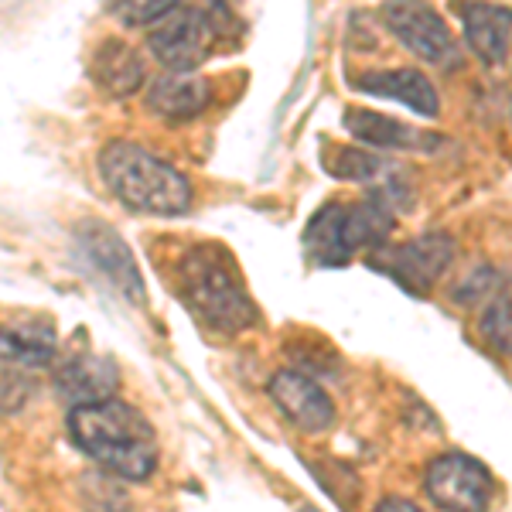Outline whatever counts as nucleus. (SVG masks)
<instances>
[{"label": "nucleus", "instance_id": "obj_1", "mask_svg": "<svg viewBox=\"0 0 512 512\" xmlns=\"http://www.w3.org/2000/svg\"><path fill=\"white\" fill-rule=\"evenodd\" d=\"M69 434L106 472L130 478V482H144L158 468L161 451L151 420L130 403L113 400V396L99 403L72 407Z\"/></svg>", "mask_w": 512, "mask_h": 512}, {"label": "nucleus", "instance_id": "obj_2", "mask_svg": "<svg viewBox=\"0 0 512 512\" xmlns=\"http://www.w3.org/2000/svg\"><path fill=\"white\" fill-rule=\"evenodd\" d=\"M175 287L192 318L216 335H239L256 321V304L226 246L202 243L181 253Z\"/></svg>", "mask_w": 512, "mask_h": 512}, {"label": "nucleus", "instance_id": "obj_3", "mask_svg": "<svg viewBox=\"0 0 512 512\" xmlns=\"http://www.w3.org/2000/svg\"><path fill=\"white\" fill-rule=\"evenodd\" d=\"M99 175L127 209L181 216L192 209V185L178 168L134 140H110L99 154Z\"/></svg>", "mask_w": 512, "mask_h": 512}, {"label": "nucleus", "instance_id": "obj_4", "mask_svg": "<svg viewBox=\"0 0 512 512\" xmlns=\"http://www.w3.org/2000/svg\"><path fill=\"white\" fill-rule=\"evenodd\" d=\"M393 233V205L379 195L366 202H328L304 229V250L318 267H345L359 250H383Z\"/></svg>", "mask_w": 512, "mask_h": 512}, {"label": "nucleus", "instance_id": "obj_5", "mask_svg": "<svg viewBox=\"0 0 512 512\" xmlns=\"http://www.w3.org/2000/svg\"><path fill=\"white\" fill-rule=\"evenodd\" d=\"M229 11L219 4L212 7H171L161 21L147 28V48L164 69L175 76H188L216 52Z\"/></svg>", "mask_w": 512, "mask_h": 512}, {"label": "nucleus", "instance_id": "obj_6", "mask_svg": "<svg viewBox=\"0 0 512 512\" xmlns=\"http://www.w3.org/2000/svg\"><path fill=\"white\" fill-rule=\"evenodd\" d=\"M427 495L444 512H485L495 499V478L482 461L461 451L441 454L427 465Z\"/></svg>", "mask_w": 512, "mask_h": 512}, {"label": "nucleus", "instance_id": "obj_7", "mask_svg": "<svg viewBox=\"0 0 512 512\" xmlns=\"http://www.w3.org/2000/svg\"><path fill=\"white\" fill-rule=\"evenodd\" d=\"M454 260V239L444 233H424L420 239H410L393 250H376L369 256V267L379 274L393 277L403 291L410 294H431V287L444 277V270Z\"/></svg>", "mask_w": 512, "mask_h": 512}, {"label": "nucleus", "instance_id": "obj_8", "mask_svg": "<svg viewBox=\"0 0 512 512\" xmlns=\"http://www.w3.org/2000/svg\"><path fill=\"white\" fill-rule=\"evenodd\" d=\"M76 246H79V253L86 256L89 267H93L113 291L127 297L130 304L147 301L144 277H140V270H137L134 253L127 250V243H123L110 226H103V222H96V219L82 222L76 233Z\"/></svg>", "mask_w": 512, "mask_h": 512}, {"label": "nucleus", "instance_id": "obj_9", "mask_svg": "<svg viewBox=\"0 0 512 512\" xmlns=\"http://www.w3.org/2000/svg\"><path fill=\"white\" fill-rule=\"evenodd\" d=\"M386 24L403 45L431 65H458V45L448 21L427 4H386Z\"/></svg>", "mask_w": 512, "mask_h": 512}, {"label": "nucleus", "instance_id": "obj_10", "mask_svg": "<svg viewBox=\"0 0 512 512\" xmlns=\"http://www.w3.org/2000/svg\"><path fill=\"white\" fill-rule=\"evenodd\" d=\"M270 396H274L280 414L291 420L297 431L321 434L335 424V403L328 400V393L311 376L284 369V373L270 379Z\"/></svg>", "mask_w": 512, "mask_h": 512}, {"label": "nucleus", "instance_id": "obj_11", "mask_svg": "<svg viewBox=\"0 0 512 512\" xmlns=\"http://www.w3.org/2000/svg\"><path fill=\"white\" fill-rule=\"evenodd\" d=\"M345 130L362 144L383 147V151H437L444 140L441 134L417 130L376 110H345Z\"/></svg>", "mask_w": 512, "mask_h": 512}, {"label": "nucleus", "instance_id": "obj_12", "mask_svg": "<svg viewBox=\"0 0 512 512\" xmlns=\"http://www.w3.org/2000/svg\"><path fill=\"white\" fill-rule=\"evenodd\" d=\"M59 352V335L48 318L14 315L0 321V362L11 366H48Z\"/></svg>", "mask_w": 512, "mask_h": 512}, {"label": "nucleus", "instance_id": "obj_13", "mask_svg": "<svg viewBox=\"0 0 512 512\" xmlns=\"http://www.w3.org/2000/svg\"><path fill=\"white\" fill-rule=\"evenodd\" d=\"M55 383H59V393L65 400L82 407V403L110 400V393L117 390V383H120V373L110 359L86 352V355H69V359L62 362Z\"/></svg>", "mask_w": 512, "mask_h": 512}, {"label": "nucleus", "instance_id": "obj_14", "mask_svg": "<svg viewBox=\"0 0 512 512\" xmlns=\"http://www.w3.org/2000/svg\"><path fill=\"white\" fill-rule=\"evenodd\" d=\"M359 89L373 96L386 99H400L403 106H410L420 117H437L441 110V99H437L434 82L417 69H376V72H362Z\"/></svg>", "mask_w": 512, "mask_h": 512}, {"label": "nucleus", "instance_id": "obj_15", "mask_svg": "<svg viewBox=\"0 0 512 512\" xmlns=\"http://www.w3.org/2000/svg\"><path fill=\"white\" fill-rule=\"evenodd\" d=\"M209 103H212V86L195 76H164L147 89V106H151V113H158L161 120H171V123L202 117V113L209 110Z\"/></svg>", "mask_w": 512, "mask_h": 512}, {"label": "nucleus", "instance_id": "obj_16", "mask_svg": "<svg viewBox=\"0 0 512 512\" xmlns=\"http://www.w3.org/2000/svg\"><path fill=\"white\" fill-rule=\"evenodd\" d=\"M93 76L110 96H130L144 86L147 72H144V59H140L137 48H130L127 41L110 38L96 48Z\"/></svg>", "mask_w": 512, "mask_h": 512}, {"label": "nucleus", "instance_id": "obj_17", "mask_svg": "<svg viewBox=\"0 0 512 512\" xmlns=\"http://www.w3.org/2000/svg\"><path fill=\"white\" fill-rule=\"evenodd\" d=\"M509 7L478 4L465 14V38L485 65H506L509 59Z\"/></svg>", "mask_w": 512, "mask_h": 512}, {"label": "nucleus", "instance_id": "obj_18", "mask_svg": "<svg viewBox=\"0 0 512 512\" xmlns=\"http://www.w3.org/2000/svg\"><path fill=\"white\" fill-rule=\"evenodd\" d=\"M325 164H328V175L345 178V181H366V185H373V181L393 185L396 181V171H393L396 164L379 158V154L355 151V147H338L335 154H328Z\"/></svg>", "mask_w": 512, "mask_h": 512}, {"label": "nucleus", "instance_id": "obj_19", "mask_svg": "<svg viewBox=\"0 0 512 512\" xmlns=\"http://www.w3.org/2000/svg\"><path fill=\"white\" fill-rule=\"evenodd\" d=\"M482 338L492 345L495 352L506 355L509 352V294L502 291V297H495L492 308L482 318Z\"/></svg>", "mask_w": 512, "mask_h": 512}, {"label": "nucleus", "instance_id": "obj_20", "mask_svg": "<svg viewBox=\"0 0 512 512\" xmlns=\"http://www.w3.org/2000/svg\"><path fill=\"white\" fill-rule=\"evenodd\" d=\"M31 400V383L21 373L11 369H0V417L18 414L24 403Z\"/></svg>", "mask_w": 512, "mask_h": 512}, {"label": "nucleus", "instance_id": "obj_21", "mask_svg": "<svg viewBox=\"0 0 512 512\" xmlns=\"http://www.w3.org/2000/svg\"><path fill=\"white\" fill-rule=\"evenodd\" d=\"M171 7L175 4H164V0H158V4H117L113 7V18H120L123 24H130V28H137V24L151 28V24L161 21Z\"/></svg>", "mask_w": 512, "mask_h": 512}, {"label": "nucleus", "instance_id": "obj_22", "mask_svg": "<svg viewBox=\"0 0 512 512\" xmlns=\"http://www.w3.org/2000/svg\"><path fill=\"white\" fill-rule=\"evenodd\" d=\"M499 287V274H495L492 267H482V270H475V274H468L465 284L454 291V301L458 304H478L485 294L495 291Z\"/></svg>", "mask_w": 512, "mask_h": 512}, {"label": "nucleus", "instance_id": "obj_23", "mask_svg": "<svg viewBox=\"0 0 512 512\" xmlns=\"http://www.w3.org/2000/svg\"><path fill=\"white\" fill-rule=\"evenodd\" d=\"M376 512H424L417 502H407V499H383L376 506Z\"/></svg>", "mask_w": 512, "mask_h": 512}, {"label": "nucleus", "instance_id": "obj_24", "mask_svg": "<svg viewBox=\"0 0 512 512\" xmlns=\"http://www.w3.org/2000/svg\"><path fill=\"white\" fill-rule=\"evenodd\" d=\"M304 512H315V509H304Z\"/></svg>", "mask_w": 512, "mask_h": 512}]
</instances>
